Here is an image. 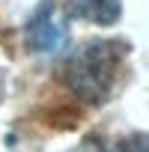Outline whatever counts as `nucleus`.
<instances>
[{"label":"nucleus","instance_id":"nucleus-1","mask_svg":"<svg viewBox=\"0 0 149 152\" xmlns=\"http://www.w3.org/2000/svg\"><path fill=\"white\" fill-rule=\"evenodd\" d=\"M128 45L119 39H96L74 51L66 63V84L87 104H107L122 81Z\"/></svg>","mask_w":149,"mask_h":152},{"label":"nucleus","instance_id":"nucleus-2","mask_svg":"<svg viewBox=\"0 0 149 152\" xmlns=\"http://www.w3.org/2000/svg\"><path fill=\"white\" fill-rule=\"evenodd\" d=\"M27 42L39 54H60L69 48V24L57 12L54 0L39 3V9L27 21Z\"/></svg>","mask_w":149,"mask_h":152},{"label":"nucleus","instance_id":"nucleus-3","mask_svg":"<svg viewBox=\"0 0 149 152\" xmlns=\"http://www.w3.org/2000/svg\"><path fill=\"white\" fill-rule=\"evenodd\" d=\"M119 12H122L119 0H69L66 3L69 18H81V21H93V24H113L119 18Z\"/></svg>","mask_w":149,"mask_h":152},{"label":"nucleus","instance_id":"nucleus-5","mask_svg":"<svg viewBox=\"0 0 149 152\" xmlns=\"http://www.w3.org/2000/svg\"><path fill=\"white\" fill-rule=\"evenodd\" d=\"M0 93H3V78H0Z\"/></svg>","mask_w":149,"mask_h":152},{"label":"nucleus","instance_id":"nucleus-4","mask_svg":"<svg viewBox=\"0 0 149 152\" xmlns=\"http://www.w3.org/2000/svg\"><path fill=\"white\" fill-rule=\"evenodd\" d=\"M99 152H146V134L137 131V134L122 137V140H116V143H110V146H104Z\"/></svg>","mask_w":149,"mask_h":152}]
</instances>
